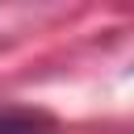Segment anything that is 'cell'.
I'll return each instance as SVG.
<instances>
[{
	"label": "cell",
	"instance_id": "obj_1",
	"mask_svg": "<svg viewBox=\"0 0 134 134\" xmlns=\"http://www.w3.org/2000/svg\"><path fill=\"white\" fill-rule=\"evenodd\" d=\"M46 126H50V121H46L42 113L0 105V134H38V130H46Z\"/></svg>",
	"mask_w": 134,
	"mask_h": 134
}]
</instances>
